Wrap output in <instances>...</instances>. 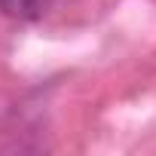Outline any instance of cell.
<instances>
[{
  "mask_svg": "<svg viewBox=\"0 0 156 156\" xmlns=\"http://www.w3.org/2000/svg\"><path fill=\"white\" fill-rule=\"evenodd\" d=\"M0 9L12 19H22V22H34L43 16L46 9V0H0Z\"/></svg>",
  "mask_w": 156,
  "mask_h": 156,
  "instance_id": "cell-1",
  "label": "cell"
}]
</instances>
